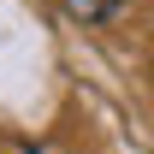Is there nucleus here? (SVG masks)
Instances as JSON below:
<instances>
[]
</instances>
